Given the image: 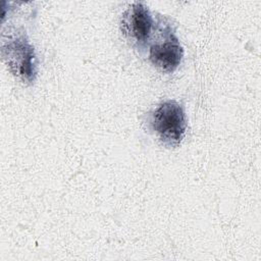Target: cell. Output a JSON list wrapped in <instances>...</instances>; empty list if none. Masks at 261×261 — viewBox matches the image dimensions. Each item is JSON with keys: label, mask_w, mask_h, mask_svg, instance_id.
<instances>
[{"label": "cell", "mask_w": 261, "mask_h": 261, "mask_svg": "<svg viewBox=\"0 0 261 261\" xmlns=\"http://www.w3.org/2000/svg\"><path fill=\"white\" fill-rule=\"evenodd\" d=\"M153 19L148 7L142 2H134L123 12L121 30L125 36L138 44L146 43L150 36Z\"/></svg>", "instance_id": "obj_3"}, {"label": "cell", "mask_w": 261, "mask_h": 261, "mask_svg": "<svg viewBox=\"0 0 261 261\" xmlns=\"http://www.w3.org/2000/svg\"><path fill=\"white\" fill-rule=\"evenodd\" d=\"M1 55L8 70L23 83H33L37 75V57L34 46L24 35L2 40Z\"/></svg>", "instance_id": "obj_1"}, {"label": "cell", "mask_w": 261, "mask_h": 261, "mask_svg": "<svg viewBox=\"0 0 261 261\" xmlns=\"http://www.w3.org/2000/svg\"><path fill=\"white\" fill-rule=\"evenodd\" d=\"M151 125L165 146L177 147L181 143L188 126L186 112L178 102L164 101L153 111Z\"/></svg>", "instance_id": "obj_2"}, {"label": "cell", "mask_w": 261, "mask_h": 261, "mask_svg": "<svg viewBox=\"0 0 261 261\" xmlns=\"http://www.w3.org/2000/svg\"><path fill=\"white\" fill-rule=\"evenodd\" d=\"M184 49L178 39L167 32L164 39L150 47L149 58L153 65L165 72H173L181 62Z\"/></svg>", "instance_id": "obj_4"}]
</instances>
